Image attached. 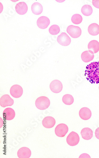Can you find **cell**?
Instances as JSON below:
<instances>
[{"mask_svg":"<svg viewBox=\"0 0 99 158\" xmlns=\"http://www.w3.org/2000/svg\"><path fill=\"white\" fill-rule=\"evenodd\" d=\"M49 99L45 96L38 97L35 101V106L38 109L45 110L47 109L50 105Z\"/></svg>","mask_w":99,"mask_h":158,"instance_id":"7a4b0ae2","label":"cell"},{"mask_svg":"<svg viewBox=\"0 0 99 158\" xmlns=\"http://www.w3.org/2000/svg\"><path fill=\"white\" fill-rule=\"evenodd\" d=\"M80 134H81L82 138L85 140H87L91 139L93 135V131L89 128H83L81 131Z\"/></svg>","mask_w":99,"mask_h":158,"instance_id":"e0dca14e","label":"cell"},{"mask_svg":"<svg viewBox=\"0 0 99 158\" xmlns=\"http://www.w3.org/2000/svg\"><path fill=\"white\" fill-rule=\"evenodd\" d=\"M62 101L67 105H71L74 102V99L70 94H66L62 98Z\"/></svg>","mask_w":99,"mask_h":158,"instance_id":"7402d4cb","label":"cell"},{"mask_svg":"<svg viewBox=\"0 0 99 158\" xmlns=\"http://www.w3.org/2000/svg\"><path fill=\"white\" fill-rule=\"evenodd\" d=\"M57 42L62 46H69L71 42V39L66 32H62L57 37Z\"/></svg>","mask_w":99,"mask_h":158,"instance_id":"52a82bcc","label":"cell"},{"mask_svg":"<svg viewBox=\"0 0 99 158\" xmlns=\"http://www.w3.org/2000/svg\"><path fill=\"white\" fill-rule=\"evenodd\" d=\"M66 141L69 146H75L79 143L80 141V137L78 134L74 131H72L67 136Z\"/></svg>","mask_w":99,"mask_h":158,"instance_id":"277c9868","label":"cell"},{"mask_svg":"<svg viewBox=\"0 0 99 158\" xmlns=\"http://www.w3.org/2000/svg\"><path fill=\"white\" fill-rule=\"evenodd\" d=\"M81 59L85 63H88L92 61L94 57V53L91 51H85L82 53Z\"/></svg>","mask_w":99,"mask_h":158,"instance_id":"9a60e30c","label":"cell"},{"mask_svg":"<svg viewBox=\"0 0 99 158\" xmlns=\"http://www.w3.org/2000/svg\"><path fill=\"white\" fill-rule=\"evenodd\" d=\"M92 2H93V5H94L95 7L99 8V0L98 1H97V0L93 1Z\"/></svg>","mask_w":99,"mask_h":158,"instance_id":"d4e9b609","label":"cell"},{"mask_svg":"<svg viewBox=\"0 0 99 158\" xmlns=\"http://www.w3.org/2000/svg\"><path fill=\"white\" fill-rule=\"evenodd\" d=\"M79 115L80 118L83 120H88L91 118L92 112L90 109L87 107H83L80 109L79 111Z\"/></svg>","mask_w":99,"mask_h":158,"instance_id":"8fae6325","label":"cell"},{"mask_svg":"<svg viewBox=\"0 0 99 158\" xmlns=\"http://www.w3.org/2000/svg\"><path fill=\"white\" fill-rule=\"evenodd\" d=\"M32 13L35 15H39L42 14L43 11V6L41 4L38 2H35L32 4L31 7Z\"/></svg>","mask_w":99,"mask_h":158,"instance_id":"ac0fdd59","label":"cell"},{"mask_svg":"<svg viewBox=\"0 0 99 158\" xmlns=\"http://www.w3.org/2000/svg\"><path fill=\"white\" fill-rule=\"evenodd\" d=\"M88 31L90 35L95 36L99 34V25L96 23H93L88 26Z\"/></svg>","mask_w":99,"mask_h":158,"instance_id":"d6986e66","label":"cell"},{"mask_svg":"<svg viewBox=\"0 0 99 158\" xmlns=\"http://www.w3.org/2000/svg\"></svg>","mask_w":99,"mask_h":158,"instance_id":"83f0119b","label":"cell"},{"mask_svg":"<svg viewBox=\"0 0 99 158\" xmlns=\"http://www.w3.org/2000/svg\"><path fill=\"white\" fill-rule=\"evenodd\" d=\"M81 12L85 16H88L91 15L93 12V9L91 6L86 5L83 6L81 8Z\"/></svg>","mask_w":99,"mask_h":158,"instance_id":"44dd1931","label":"cell"},{"mask_svg":"<svg viewBox=\"0 0 99 158\" xmlns=\"http://www.w3.org/2000/svg\"><path fill=\"white\" fill-rule=\"evenodd\" d=\"M50 24V20L46 16H41L38 18L37 21V25L41 29H46Z\"/></svg>","mask_w":99,"mask_h":158,"instance_id":"30bf717a","label":"cell"},{"mask_svg":"<svg viewBox=\"0 0 99 158\" xmlns=\"http://www.w3.org/2000/svg\"><path fill=\"white\" fill-rule=\"evenodd\" d=\"M95 136L96 138L99 139V127L97 128L95 131Z\"/></svg>","mask_w":99,"mask_h":158,"instance_id":"4316f807","label":"cell"},{"mask_svg":"<svg viewBox=\"0 0 99 158\" xmlns=\"http://www.w3.org/2000/svg\"><path fill=\"white\" fill-rule=\"evenodd\" d=\"M83 17L79 14H75L72 16L71 21L73 23L76 25L80 24L83 21Z\"/></svg>","mask_w":99,"mask_h":158,"instance_id":"603a6c76","label":"cell"},{"mask_svg":"<svg viewBox=\"0 0 99 158\" xmlns=\"http://www.w3.org/2000/svg\"><path fill=\"white\" fill-rule=\"evenodd\" d=\"M86 78L92 84L99 83V62H94L86 67Z\"/></svg>","mask_w":99,"mask_h":158,"instance_id":"6da1fadb","label":"cell"},{"mask_svg":"<svg viewBox=\"0 0 99 158\" xmlns=\"http://www.w3.org/2000/svg\"><path fill=\"white\" fill-rule=\"evenodd\" d=\"M56 120L53 117L47 116L45 117L42 121V125L45 128H50L53 127L56 124Z\"/></svg>","mask_w":99,"mask_h":158,"instance_id":"4fadbf2b","label":"cell"},{"mask_svg":"<svg viewBox=\"0 0 99 158\" xmlns=\"http://www.w3.org/2000/svg\"><path fill=\"white\" fill-rule=\"evenodd\" d=\"M51 91L55 94L60 93L63 89V85L60 81L55 80L52 81L50 85Z\"/></svg>","mask_w":99,"mask_h":158,"instance_id":"ba28073f","label":"cell"},{"mask_svg":"<svg viewBox=\"0 0 99 158\" xmlns=\"http://www.w3.org/2000/svg\"><path fill=\"white\" fill-rule=\"evenodd\" d=\"M79 158H90V156H89V155L87 153H83V154L80 155L79 156Z\"/></svg>","mask_w":99,"mask_h":158,"instance_id":"484cf974","label":"cell"},{"mask_svg":"<svg viewBox=\"0 0 99 158\" xmlns=\"http://www.w3.org/2000/svg\"><path fill=\"white\" fill-rule=\"evenodd\" d=\"M3 114L5 119L7 121L12 120L15 118V111L10 108H6L3 112Z\"/></svg>","mask_w":99,"mask_h":158,"instance_id":"2e32d148","label":"cell"},{"mask_svg":"<svg viewBox=\"0 0 99 158\" xmlns=\"http://www.w3.org/2000/svg\"><path fill=\"white\" fill-rule=\"evenodd\" d=\"M14 103V100L8 94L3 95L0 98V105L3 108L12 106Z\"/></svg>","mask_w":99,"mask_h":158,"instance_id":"9c48e42d","label":"cell"},{"mask_svg":"<svg viewBox=\"0 0 99 158\" xmlns=\"http://www.w3.org/2000/svg\"><path fill=\"white\" fill-rule=\"evenodd\" d=\"M10 94L15 98H19L23 94V89L19 85H15L10 89Z\"/></svg>","mask_w":99,"mask_h":158,"instance_id":"8992f818","label":"cell"},{"mask_svg":"<svg viewBox=\"0 0 99 158\" xmlns=\"http://www.w3.org/2000/svg\"><path fill=\"white\" fill-rule=\"evenodd\" d=\"M68 127L66 124L61 123L56 127L55 129V133L56 136L59 137H64L68 132Z\"/></svg>","mask_w":99,"mask_h":158,"instance_id":"5b68a950","label":"cell"},{"mask_svg":"<svg viewBox=\"0 0 99 158\" xmlns=\"http://www.w3.org/2000/svg\"><path fill=\"white\" fill-rule=\"evenodd\" d=\"M67 32L72 38L74 39H77L80 37L82 33L81 29L80 27L73 25H69L68 27Z\"/></svg>","mask_w":99,"mask_h":158,"instance_id":"3957f363","label":"cell"},{"mask_svg":"<svg viewBox=\"0 0 99 158\" xmlns=\"http://www.w3.org/2000/svg\"><path fill=\"white\" fill-rule=\"evenodd\" d=\"M88 48L94 53H97L99 51V42L96 40H92L88 43Z\"/></svg>","mask_w":99,"mask_h":158,"instance_id":"ffe728a7","label":"cell"},{"mask_svg":"<svg viewBox=\"0 0 99 158\" xmlns=\"http://www.w3.org/2000/svg\"><path fill=\"white\" fill-rule=\"evenodd\" d=\"M32 155V152L29 148L22 147L20 148L17 152V156L19 158H29Z\"/></svg>","mask_w":99,"mask_h":158,"instance_id":"5bb4252c","label":"cell"},{"mask_svg":"<svg viewBox=\"0 0 99 158\" xmlns=\"http://www.w3.org/2000/svg\"><path fill=\"white\" fill-rule=\"evenodd\" d=\"M15 10L16 12L19 15H25L28 12V5L25 2H19L15 6Z\"/></svg>","mask_w":99,"mask_h":158,"instance_id":"7c38bea8","label":"cell"},{"mask_svg":"<svg viewBox=\"0 0 99 158\" xmlns=\"http://www.w3.org/2000/svg\"><path fill=\"white\" fill-rule=\"evenodd\" d=\"M49 32L51 35H57L60 32V28L58 25H52L49 28Z\"/></svg>","mask_w":99,"mask_h":158,"instance_id":"cb8c5ba5","label":"cell"}]
</instances>
